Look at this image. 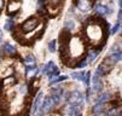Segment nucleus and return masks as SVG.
Returning <instances> with one entry per match:
<instances>
[{"label":"nucleus","instance_id":"1","mask_svg":"<svg viewBox=\"0 0 122 116\" xmlns=\"http://www.w3.org/2000/svg\"><path fill=\"white\" fill-rule=\"evenodd\" d=\"M44 28V23L40 21L38 17H29L21 27L20 31L22 33V35L24 39H31L34 36L38 35V33L41 31Z\"/></svg>","mask_w":122,"mask_h":116},{"label":"nucleus","instance_id":"2","mask_svg":"<svg viewBox=\"0 0 122 116\" xmlns=\"http://www.w3.org/2000/svg\"><path fill=\"white\" fill-rule=\"evenodd\" d=\"M85 33L88 41L94 46L100 45L104 40V29L98 22H90L85 28Z\"/></svg>","mask_w":122,"mask_h":116},{"label":"nucleus","instance_id":"3","mask_svg":"<svg viewBox=\"0 0 122 116\" xmlns=\"http://www.w3.org/2000/svg\"><path fill=\"white\" fill-rule=\"evenodd\" d=\"M85 52V44L80 36H74L69 41L68 46V55L71 58H79Z\"/></svg>","mask_w":122,"mask_h":116},{"label":"nucleus","instance_id":"4","mask_svg":"<svg viewBox=\"0 0 122 116\" xmlns=\"http://www.w3.org/2000/svg\"><path fill=\"white\" fill-rule=\"evenodd\" d=\"M64 0H46V9L51 16H56L59 12Z\"/></svg>","mask_w":122,"mask_h":116},{"label":"nucleus","instance_id":"5","mask_svg":"<svg viewBox=\"0 0 122 116\" xmlns=\"http://www.w3.org/2000/svg\"><path fill=\"white\" fill-rule=\"evenodd\" d=\"M41 71L45 73V74H47L50 80H53V77H56V76L59 75V70H58V68L56 67V64L53 62H48L46 65H44Z\"/></svg>","mask_w":122,"mask_h":116},{"label":"nucleus","instance_id":"6","mask_svg":"<svg viewBox=\"0 0 122 116\" xmlns=\"http://www.w3.org/2000/svg\"><path fill=\"white\" fill-rule=\"evenodd\" d=\"M55 104H56V102L53 101V98L52 97H46L45 101L42 102V104L40 105V114L44 115V114L50 112V110H52V108H53Z\"/></svg>","mask_w":122,"mask_h":116},{"label":"nucleus","instance_id":"7","mask_svg":"<svg viewBox=\"0 0 122 116\" xmlns=\"http://www.w3.org/2000/svg\"><path fill=\"white\" fill-rule=\"evenodd\" d=\"M71 77H74L75 80H80V81L85 82L86 85H90V73H85V71L73 73Z\"/></svg>","mask_w":122,"mask_h":116},{"label":"nucleus","instance_id":"8","mask_svg":"<svg viewBox=\"0 0 122 116\" xmlns=\"http://www.w3.org/2000/svg\"><path fill=\"white\" fill-rule=\"evenodd\" d=\"M77 9L81 12H87L92 9V0H77Z\"/></svg>","mask_w":122,"mask_h":116},{"label":"nucleus","instance_id":"9","mask_svg":"<svg viewBox=\"0 0 122 116\" xmlns=\"http://www.w3.org/2000/svg\"><path fill=\"white\" fill-rule=\"evenodd\" d=\"M80 114H81V110H80L79 104H71L66 108L64 116H80Z\"/></svg>","mask_w":122,"mask_h":116},{"label":"nucleus","instance_id":"10","mask_svg":"<svg viewBox=\"0 0 122 116\" xmlns=\"http://www.w3.org/2000/svg\"><path fill=\"white\" fill-rule=\"evenodd\" d=\"M21 9V0H10L7 4V12L15 13Z\"/></svg>","mask_w":122,"mask_h":116},{"label":"nucleus","instance_id":"11","mask_svg":"<svg viewBox=\"0 0 122 116\" xmlns=\"http://www.w3.org/2000/svg\"><path fill=\"white\" fill-rule=\"evenodd\" d=\"M3 53L6 55V56H15L16 55V48L10 44H4L3 45Z\"/></svg>","mask_w":122,"mask_h":116},{"label":"nucleus","instance_id":"12","mask_svg":"<svg viewBox=\"0 0 122 116\" xmlns=\"http://www.w3.org/2000/svg\"><path fill=\"white\" fill-rule=\"evenodd\" d=\"M120 61H122V52H115V53H112V55L108 58L107 62H109L110 64H115V63H117V62H120Z\"/></svg>","mask_w":122,"mask_h":116},{"label":"nucleus","instance_id":"13","mask_svg":"<svg viewBox=\"0 0 122 116\" xmlns=\"http://www.w3.org/2000/svg\"><path fill=\"white\" fill-rule=\"evenodd\" d=\"M70 99H71V102H73L74 104H79V103H81V101H82V94H81L80 92L75 91V92L73 93V97H71Z\"/></svg>","mask_w":122,"mask_h":116},{"label":"nucleus","instance_id":"14","mask_svg":"<svg viewBox=\"0 0 122 116\" xmlns=\"http://www.w3.org/2000/svg\"><path fill=\"white\" fill-rule=\"evenodd\" d=\"M41 98H42V93L40 92L39 94H38V97H36V99L34 101V104H33V109H31V111L33 112H35L38 109H39V105H40V103H41Z\"/></svg>","mask_w":122,"mask_h":116},{"label":"nucleus","instance_id":"15","mask_svg":"<svg viewBox=\"0 0 122 116\" xmlns=\"http://www.w3.org/2000/svg\"><path fill=\"white\" fill-rule=\"evenodd\" d=\"M109 116H122V106H115L109 111Z\"/></svg>","mask_w":122,"mask_h":116},{"label":"nucleus","instance_id":"16","mask_svg":"<svg viewBox=\"0 0 122 116\" xmlns=\"http://www.w3.org/2000/svg\"><path fill=\"white\" fill-rule=\"evenodd\" d=\"M16 82H17V81H16V79H15V77H11V76H10V77H4L3 85H4V87H7L9 85H11V86H12V85H15Z\"/></svg>","mask_w":122,"mask_h":116},{"label":"nucleus","instance_id":"17","mask_svg":"<svg viewBox=\"0 0 122 116\" xmlns=\"http://www.w3.org/2000/svg\"><path fill=\"white\" fill-rule=\"evenodd\" d=\"M109 99H110V94H109V93H103L102 96L98 97V103L102 104V103H104V102H108Z\"/></svg>","mask_w":122,"mask_h":116},{"label":"nucleus","instance_id":"18","mask_svg":"<svg viewBox=\"0 0 122 116\" xmlns=\"http://www.w3.org/2000/svg\"><path fill=\"white\" fill-rule=\"evenodd\" d=\"M96 11H97V13H99V15H105V13L108 12V9L104 6V5H98V6L96 7Z\"/></svg>","mask_w":122,"mask_h":116},{"label":"nucleus","instance_id":"19","mask_svg":"<svg viewBox=\"0 0 122 116\" xmlns=\"http://www.w3.org/2000/svg\"><path fill=\"white\" fill-rule=\"evenodd\" d=\"M25 64H27V67H29V65H35V59H34L33 56H28L25 59H24Z\"/></svg>","mask_w":122,"mask_h":116},{"label":"nucleus","instance_id":"20","mask_svg":"<svg viewBox=\"0 0 122 116\" xmlns=\"http://www.w3.org/2000/svg\"><path fill=\"white\" fill-rule=\"evenodd\" d=\"M74 27H75V23H74L73 20H68V21L65 22V29L71 30V29H74Z\"/></svg>","mask_w":122,"mask_h":116},{"label":"nucleus","instance_id":"21","mask_svg":"<svg viewBox=\"0 0 122 116\" xmlns=\"http://www.w3.org/2000/svg\"><path fill=\"white\" fill-rule=\"evenodd\" d=\"M103 109H104V108H103V105H102L100 103H99V104H96V105L93 106V112H94V114H99V112L103 111Z\"/></svg>","mask_w":122,"mask_h":116},{"label":"nucleus","instance_id":"22","mask_svg":"<svg viewBox=\"0 0 122 116\" xmlns=\"http://www.w3.org/2000/svg\"><path fill=\"white\" fill-rule=\"evenodd\" d=\"M66 77H68V76H59V77H57V79L51 80V81H50V84H51V85L57 84V82H61V81H64V80H66Z\"/></svg>","mask_w":122,"mask_h":116},{"label":"nucleus","instance_id":"23","mask_svg":"<svg viewBox=\"0 0 122 116\" xmlns=\"http://www.w3.org/2000/svg\"><path fill=\"white\" fill-rule=\"evenodd\" d=\"M48 50H50L51 52H55L56 51V40H52L48 44Z\"/></svg>","mask_w":122,"mask_h":116},{"label":"nucleus","instance_id":"24","mask_svg":"<svg viewBox=\"0 0 122 116\" xmlns=\"http://www.w3.org/2000/svg\"><path fill=\"white\" fill-rule=\"evenodd\" d=\"M12 25H13V21H12V20H9V21L5 23V25H4V29H5V30H11Z\"/></svg>","mask_w":122,"mask_h":116},{"label":"nucleus","instance_id":"25","mask_svg":"<svg viewBox=\"0 0 122 116\" xmlns=\"http://www.w3.org/2000/svg\"><path fill=\"white\" fill-rule=\"evenodd\" d=\"M96 57H97V52H91L90 56H88V59H87V62H88V63L93 62V61L96 59Z\"/></svg>","mask_w":122,"mask_h":116},{"label":"nucleus","instance_id":"26","mask_svg":"<svg viewBox=\"0 0 122 116\" xmlns=\"http://www.w3.org/2000/svg\"><path fill=\"white\" fill-rule=\"evenodd\" d=\"M28 115H29V108L27 106V108L23 109V111L20 114V116H28Z\"/></svg>","mask_w":122,"mask_h":116},{"label":"nucleus","instance_id":"27","mask_svg":"<svg viewBox=\"0 0 122 116\" xmlns=\"http://www.w3.org/2000/svg\"><path fill=\"white\" fill-rule=\"evenodd\" d=\"M120 28H121V25H120V23H117V24H115L114 25V28H112V30H111V33L112 34H115L116 31H118L120 30Z\"/></svg>","mask_w":122,"mask_h":116},{"label":"nucleus","instance_id":"28","mask_svg":"<svg viewBox=\"0 0 122 116\" xmlns=\"http://www.w3.org/2000/svg\"><path fill=\"white\" fill-rule=\"evenodd\" d=\"M118 20H120V21H122V9H121V11L118 12Z\"/></svg>","mask_w":122,"mask_h":116},{"label":"nucleus","instance_id":"29","mask_svg":"<svg viewBox=\"0 0 122 116\" xmlns=\"http://www.w3.org/2000/svg\"><path fill=\"white\" fill-rule=\"evenodd\" d=\"M118 5H120V7L122 9V0H118Z\"/></svg>","mask_w":122,"mask_h":116},{"label":"nucleus","instance_id":"30","mask_svg":"<svg viewBox=\"0 0 122 116\" xmlns=\"http://www.w3.org/2000/svg\"><path fill=\"white\" fill-rule=\"evenodd\" d=\"M38 1H39V4H40V5L42 4V0H38Z\"/></svg>","mask_w":122,"mask_h":116},{"label":"nucleus","instance_id":"31","mask_svg":"<svg viewBox=\"0 0 122 116\" xmlns=\"http://www.w3.org/2000/svg\"><path fill=\"white\" fill-rule=\"evenodd\" d=\"M121 46H122V44H121Z\"/></svg>","mask_w":122,"mask_h":116}]
</instances>
